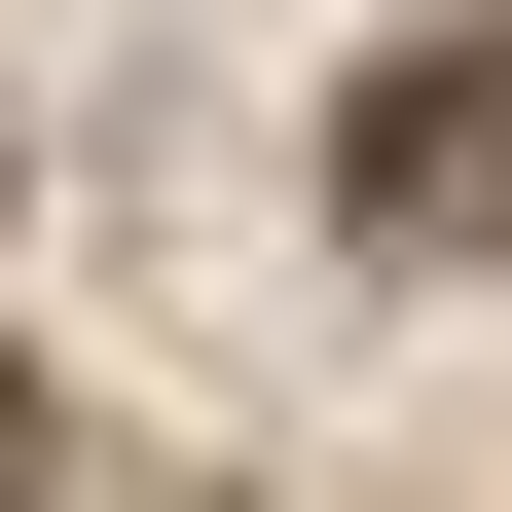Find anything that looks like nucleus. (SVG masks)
<instances>
[{"label":"nucleus","instance_id":"nucleus-1","mask_svg":"<svg viewBox=\"0 0 512 512\" xmlns=\"http://www.w3.org/2000/svg\"><path fill=\"white\" fill-rule=\"evenodd\" d=\"M330 220H366V256H476V220H512V0L366 74V147H330Z\"/></svg>","mask_w":512,"mask_h":512},{"label":"nucleus","instance_id":"nucleus-2","mask_svg":"<svg viewBox=\"0 0 512 512\" xmlns=\"http://www.w3.org/2000/svg\"><path fill=\"white\" fill-rule=\"evenodd\" d=\"M0 512H37V366H0Z\"/></svg>","mask_w":512,"mask_h":512}]
</instances>
